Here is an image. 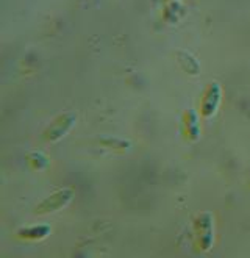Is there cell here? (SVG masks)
I'll list each match as a JSON object with an SVG mask.
<instances>
[{
    "mask_svg": "<svg viewBox=\"0 0 250 258\" xmlns=\"http://www.w3.org/2000/svg\"><path fill=\"white\" fill-rule=\"evenodd\" d=\"M74 199V189L72 188H62L50 194L36 207L38 215H47V213H55V211L65 208L69 205Z\"/></svg>",
    "mask_w": 250,
    "mask_h": 258,
    "instance_id": "obj_1",
    "label": "cell"
},
{
    "mask_svg": "<svg viewBox=\"0 0 250 258\" xmlns=\"http://www.w3.org/2000/svg\"><path fill=\"white\" fill-rule=\"evenodd\" d=\"M75 120H77V117H75L74 113H66V114L56 117L53 122L47 127V130L44 132V135H42L44 141H47V143L58 141L59 138H62V136H65L72 128V125L75 124Z\"/></svg>",
    "mask_w": 250,
    "mask_h": 258,
    "instance_id": "obj_2",
    "label": "cell"
},
{
    "mask_svg": "<svg viewBox=\"0 0 250 258\" xmlns=\"http://www.w3.org/2000/svg\"><path fill=\"white\" fill-rule=\"evenodd\" d=\"M196 233L202 250H208L213 244V218L210 213H202L197 216Z\"/></svg>",
    "mask_w": 250,
    "mask_h": 258,
    "instance_id": "obj_3",
    "label": "cell"
},
{
    "mask_svg": "<svg viewBox=\"0 0 250 258\" xmlns=\"http://www.w3.org/2000/svg\"><path fill=\"white\" fill-rule=\"evenodd\" d=\"M221 97H222V91L219 83H211L208 86V89L205 91L203 94L202 103H200V113L202 116L205 117H211L216 114L217 108H219V103H221Z\"/></svg>",
    "mask_w": 250,
    "mask_h": 258,
    "instance_id": "obj_4",
    "label": "cell"
},
{
    "mask_svg": "<svg viewBox=\"0 0 250 258\" xmlns=\"http://www.w3.org/2000/svg\"><path fill=\"white\" fill-rule=\"evenodd\" d=\"M50 233V227L49 225H31L27 227V229H22L18 232V235L24 239H44L47 235Z\"/></svg>",
    "mask_w": 250,
    "mask_h": 258,
    "instance_id": "obj_5",
    "label": "cell"
},
{
    "mask_svg": "<svg viewBox=\"0 0 250 258\" xmlns=\"http://www.w3.org/2000/svg\"><path fill=\"white\" fill-rule=\"evenodd\" d=\"M186 122H188V135L191 136V140L199 138V127H197V114L193 110L186 111Z\"/></svg>",
    "mask_w": 250,
    "mask_h": 258,
    "instance_id": "obj_6",
    "label": "cell"
},
{
    "mask_svg": "<svg viewBox=\"0 0 250 258\" xmlns=\"http://www.w3.org/2000/svg\"><path fill=\"white\" fill-rule=\"evenodd\" d=\"M28 161L31 163L33 168H38V169H42V168H47V160L42 154H31L28 155Z\"/></svg>",
    "mask_w": 250,
    "mask_h": 258,
    "instance_id": "obj_7",
    "label": "cell"
},
{
    "mask_svg": "<svg viewBox=\"0 0 250 258\" xmlns=\"http://www.w3.org/2000/svg\"><path fill=\"white\" fill-rule=\"evenodd\" d=\"M248 185H250V183H248Z\"/></svg>",
    "mask_w": 250,
    "mask_h": 258,
    "instance_id": "obj_8",
    "label": "cell"
}]
</instances>
